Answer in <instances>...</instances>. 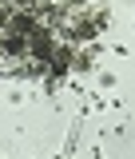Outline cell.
<instances>
[{
	"mask_svg": "<svg viewBox=\"0 0 135 159\" xmlns=\"http://www.w3.org/2000/svg\"><path fill=\"white\" fill-rule=\"evenodd\" d=\"M99 84L103 88H115V72H99Z\"/></svg>",
	"mask_w": 135,
	"mask_h": 159,
	"instance_id": "obj_2",
	"label": "cell"
},
{
	"mask_svg": "<svg viewBox=\"0 0 135 159\" xmlns=\"http://www.w3.org/2000/svg\"><path fill=\"white\" fill-rule=\"evenodd\" d=\"M96 60H99V48L96 44H83V48H72V72H96Z\"/></svg>",
	"mask_w": 135,
	"mask_h": 159,
	"instance_id": "obj_1",
	"label": "cell"
}]
</instances>
